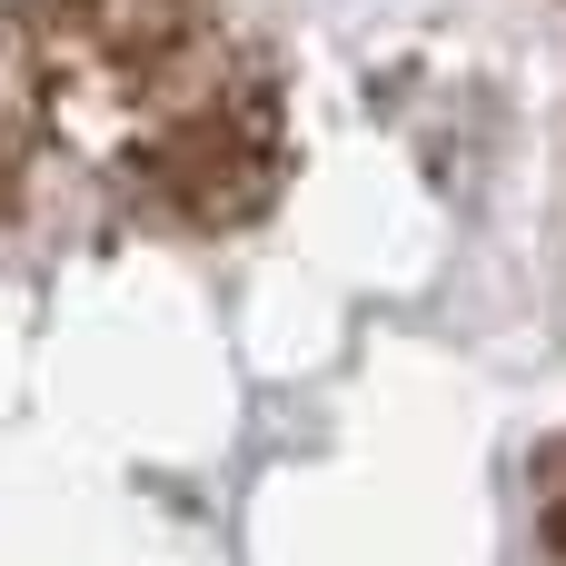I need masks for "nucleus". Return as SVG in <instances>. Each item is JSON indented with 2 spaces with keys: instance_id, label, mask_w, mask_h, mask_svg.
I'll list each match as a JSON object with an SVG mask.
<instances>
[]
</instances>
